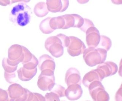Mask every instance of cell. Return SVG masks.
Masks as SVG:
<instances>
[{
	"instance_id": "6da1fadb",
	"label": "cell",
	"mask_w": 122,
	"mask_h": 101,
	"mask_svg": "<svg viewBox=\"0 0 122 101\" xmlns=\"http://www.w3.org/2000/svg\"><path fill=\"white\" fill-rule=\"evenodd\" d=\"M70 41L69 37L59 33L48 38L45 41V47L53 57L59 58L63 55L64 48L68 47Z\"/></svg>"
},
{
	"instance_id": "7a4b0ae2",
	"label": "cell",
	"mask_w": 122,
	"mask_h": 101,
	"mask_svg": "<svg viewBox=\"0 0 122 101\" xmlns=\"http://www.w3.org/2000/svg\"><path fill=\"white\" fill-rule=\"evenodd\" d=\"M31 14V8L25 3L20 2L11 10L9 19L14 24L25 27L30 22Z\"/></svg>"
},
{
	"instance_id": "3957f363",
	"label": "cell",
	"mask_w": 122,
	"mask_h": 101,
	"mask_svg": "<svg viewBox=\"0 0 122 101\" xmlns=\"http://www.w3.org/2000/svg\"><path fill=\"white\" fill-rule=\"evenodd\" d=\"M107 53L104 49L88 47L83 53V58L88 66L94 67L105 62Z\"/></svg>"
},
{
	"instance_id": "277c9868",
	"label": "cell",
	"mask_w": 122,
	"mask_h": 101,
	"mask_svg": "<svg viewBox=\"0 0 122 101\" xmlns=\"http://www.w3.org/2000/svg\"><path fill=\"white\" fill-rule=\"evenodd\" d=\"M88 88L90 95L94 101H107L110 100L109 94L105 91L101 81H93L89 85Z\"/></svg>"
},
{
	"instance_id": "5b68a950",
	"label": "cell",
	"mask_w": 122,
	"mask_h": 101,
	"mask_svg": "<svg viewBox=\"0 0 122 101\" xmlns=\"http://www.w3.org/2000/svg\"><path fill=\"white\" fill-rule=\"evenodd\" d=\"M55 85V77L54 72L49 69L42 71L39 75L38 85L43 91H51Z\"/></svg>"
},
{
	"instance_id": "8992f818",
	"label": "cell",
	"mask_w": 122,
	"mask_h": 101,
	"mask_svg": "<svg viewBox=\"0 0 122 101\" xmlns=\"http://www.w3.org/2000/svg\"><path fill=\"white\" fill-rule=\"evenodd\" d=\"M69 38L70 41L67 47V51L69 54L73 57L83 54L86 48L84 43L76 37L70 36Z\"/></svg>"
},
{
	"instance_id": "52a82bcc",
	"label": "cell",
	"mask_w": 122,
	"mask_h": 101,
	"mask_svg": "<svg viewBox=\"0 0 122 101\" xmlns=\"http://www.w3.org/2000/svg\"><path fill=\"white\" fill-rule=\"evenodd\" d=\"M102 79L105 77L115 74L118 71V66L111 61H107L99 65L96 69Z\"/></svg>"
},
{
	"instance_id": "ba28073f",
	"label": "cell",
	"mask_w": 122,
	"mask_h": 101,
	"mask_svg": "<svg viewBox=\"0 0 122 101\" xmlns=\"http://www.w3.org/2000/svg\"><path fill=\"white\" fill-rule=\"evenodd\" d=\"M46 4L49 12L52 13L62 12L68 9L69 0H46Z\"/></svg>"
},
{
	"instance_id": "9c48e42d",
	"label": "cell",
	"mask_w": 122,
	"mask_h": 101,
	"mask_svg": "<svg viewBox=\"0 0 122 101\" xmlns=\"http://www.w3.org/2000/svg\"><path fill=\"white\" fill-rule=\"evenodd\" d=\"M62 16L65 21V24L62 29H67L72 27L80 28L84 23V18L79 15L72 14Z\"/></svg>"
},
{
	"instance_id": "30bf717a",
	"label": "cell",
	"mask_w": 122,
	"mask_h": 101,
	"mask_svg": "<svg viewBox=\"0 0 122 101\" xmlns=\"http://www.w3.org/2000/svg\"><path fill=\"white\" fill-rule=\"evenodd\" d=\"M85 33L88 47L96 48L101 39V35L98 30L95 27H92L89 28Z\"/></svg>"
},
{
	"instance_id": "8fae6325",
	"label": "cell",
	"mask_w": 122,
	"mask_h": 101,
	"mask_svg": "<svg viewBox=\"0 0 122 101\" xmlns=\"http://www.w3.org/2000/svg\"><path fill=\"white\" fill-rule=\"evenodd\" d=\"M65 90V96L70 100L74 101L80 99L83 93L81 85L78 84L71 85L68 86Z\"/></svg>"
},
{
	"instance_id": "7c38bea8",
	"label": "cell",
	"mask_w": 122,
	"mask_h": 101,
	"mask_svg": "<svg viewBox=\"0 0 122 101\" xmlns=\"http://www.w3.org/2000/svg\"><path fill=\"white\" fill-rule=\"evenodd\" d=\"M65 82L68 86L74 84L81 85V77L78 70L74 68L69 69L65 74Z\"/></svg>"
},
{
	"instance_id": "4fadbf2b",
	"label": "cell",
	"mask_w": 122,
	"mask_h": 101,
	"mask_svg": "<svg viewBox=\"0 0 122 101\" xmlns=\"http://www.w3.org/2000/svg\"><path fill=\"white\" fill-rule=\"evenodd\" d=\"M39 69L41 71L44 69H49L54 72L55 63L54 59L48 55H44L41 57L39 60Z\"/></svg>"
},
{
	"instance_id": "5bb4252c",
	"label": "cell",
	"mask_w": 122,
	"mask_h": 101,
	"mask_svg": "<svg viewBox=\"0 0 122 101\" xmlns=\"http://www.w3.org/2000/svg\"><path fill=\"white\" fill-rule=\"evenodd\" d=\"M102 79L96 69H93L84 75L82 83L85 87L88 88L89 85L95 81H102Z\"/></svg>"
},
{
	"instance_id": "9a60e30c",
	"label": "cell",
	"mask_w": 122,
	"mask_h": 101,
	"mask_svg": "<svg viewBox=\"0 0 122 101\" xmlns=\"http://www.w3.org/2000/svg\"><path fill=\"white\" fill-rule=\"evenodd\" d=\"M47 5L44 2H39L37 3L34 8V12L38 17H44L49 13Z\"/></svg>"
},
{
	"instance_id": "2e32d148",
	"label": "cell",
	"mask_w": 122,
	"mask_h": 101,
	"mask_svg": "<svg viewBox=\"0 0 122 101\" xmlns=\"http://www.w3.org/2000/svg\"><path fill=\"white\" fill-rule=\"evenodd\" d=\"M49 26L53 30L62 29L65 24V21L62 16L51 18L49 20Z\"/></svg>"
},
{
	"instance_id": "e0dca14e",
	"label": "cell",
	"mask_w": 122,
	"mask_h": 101,
	"mask_svg": "<svg viewBox=\"0 0 122 101\" xmlns=\"http://www.w3.org/2000/svg\"><path fill=\"white\" fill-rule=\"evenodd\" d=\"M112 46V42L110 38L104 35H101L100 42L98 46L96 47L105 49L108 51Z\"/></svg>"
},
{
	"instance_id": "ac0fdd59",
	"label": "cell",
	"mask_w": 122,
	"mask_h": 101,
	"mask_svg": "<svg viewBox=\"0 0 122 101\" xmlns=\"http://www.w3.org/2000/svg\"><path fill=\"white\" fill-rule=\"evenodd\" d=\"M51 17H48L46 18L43 20L39 25V28L43 33L48 34L54 32L49 26V20Z\"/></svg>"
},
{
	"instance_id": "d6986e66",
	"label": "cell",
	"mask_w": 122,
	"mask_h": 101,
	"mask_svg": "<svg viewBox=\"0 0 122 101\" xmlns=\"http://www.w3.org/2000/svg\"><path fill=\"white\" fill-rule=\"evenodd\" d=\"M92 27H95L92 22L90 19L84 18L83 25L80 29L82 31L85 33L89 28Z\"/></svg>"
},
{
	"instance_id": "ffe728a7",
	"label": "cell",
	"mask_w": 122,
	"mask_h": 101,
	"mask_svg": "<svg viewBox=\"0 0 122 101\" xmlns=\"http://www.w3.org/2000/svg\"><path fill=\"white\" fill-rule=\"evenodd\" d=\"M65 88L64 87L60 85H58L52 91L54 92L60 98L65 96Z\"/></svg>"
},
{
	"instance_id": "44dd1931",
	"label": "cell",
	"mask_w": 122,
	"mask_h": 101,
	"mask_svg": "<svg viewBox=\"0 0 122 101\" xmlns=\"http://www.w3.org/2000/svg\"><path fill=\"white\" fill-rule=\"evenodd\" d=\"M45 100L46 101H60L59 97L54 92H52L50 93H47L45 97Z\"/></svg>"
},
{
	"instance_id": "7402d4cb",
	"label": "cell",
	"mask_w": 122,
	"mask_h": 101,
	"mask_svg": "<svg viewBox=\"0 0 122 101\" xmlns=\"http://www.w3.org/2000/svg\"><path fill=\"white\" fill-rule=\"evenodd\" d=\"M115 99L116 101H121V100H122V85L121 86L120 88L117 92L116 94L115 95Z\"/></svg>"
},
{
	"instance_id": "603a6c76",
	"label": "cell",
	"mask_w": 122,
	"mask_h": 101,
	"mask_svg": "<svg viewBox=\"0 0 122 101\" xmlns=\"http://www.w3.org/2000/svg\"><path fill=\"white\" fill-rule=\"evenodd\" d=\"M10 0H0V5L4 6H6L8 5H10Z\"/></svg>"
},
{
	"instance_id": "cb8c5ba5",
	"label": "cell",
	"mask_w": 122,
	"mask_h": 101,
	"mask_svg": "<svg viewBox=\"0 0 122 101\" xmlns=\"http://www.w3.org/2000/svg\"><path fill=\"white\" fill-rule=\"evenodd\" d=\"M30 1V0H10V5H11L14 3L19 2L27 3L29 2Z\"/></svg>"
},
{
	"instance_id": "d4e9b609",
	"label": "cell",
	"mask_w": 122,
	"mask_h": 101,
	"mask_svg": "<svg viewBox=\"0 0 122 101\" xmlns=\"http://www.w3.org/2000/svg\"><path fill=\"white\" fill-rule=\"evenodd\" d=\"M112 3L115 5H121L122 3V0H111Z\"/></svg>"
},
{
	"instance_id": "484cf974",
	"label": "cell",
	"mask_w": 122,
	"mask_h": 101,
	"mask_svg": "<svg viewBox=\"0 0 122 101\" xmlns=\"http://www.w3.org/2000/svg\"><path fill=\"white\" fill-rule=\"evenodd\" d=\"M90 0H77V2L78 3L81 4H84L87 3Z\"/></svg>"
}]
</instances>
